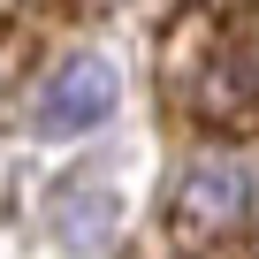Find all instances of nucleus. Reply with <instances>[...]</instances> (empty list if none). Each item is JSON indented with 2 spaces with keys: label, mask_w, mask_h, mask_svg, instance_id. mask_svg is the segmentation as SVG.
I'll use <instances>...</instances> for the list:
<instances>
[{
  "label": "nucleus",
  "mask_w": 259,
  "mask_h": 259,
  "mask_svg": "<svg viewBox=\"0 0 259 259\" xmlns=\"http://www.w3.org/2000/svg\"><path fill=\"white\" fill-rule=\"evenodd\" d=\"M168 92L213 138H259V46L221 31L213 16H183L168 38Z\"/></svg>",
  "instance_id": "f257e3e1"
},
{
  "label": "nucleus",
  "mask_w": 259,
  "mask_h": 259,
  "mask_svg": "<svg viewBox=\"0 0 259 259\" xmlns=\"http://www.w3.org/2000/svg\"><path fill=\"white\" fill-rule=\"evenodd\" d=\"M251 168L236 153H191L168 183V251L176 259H236L251 236Z\"/></svg>",
  "instance_id": "f03ea898"
},
{
  "label": "nucleus",
  "mask_w": 259,
  "mask_h": 259,
  "mask_svg": "<svg viewBox=\"0 0 259 259\" xmlns=\"http://www.w3.org/2000/svg\"><path fill=\"white\" fill-rule=\"evenodd\" d=\"M114 99H122V76L99 54H76V61H61L46 76V92L31 107V130L38 138H84V130H99L114 114Z\"/></svg>",
  "instance_id": "7ed1b4c3"
},
{
  "label": "nucleus",
  "mask_w": 259,
  "mask_h": 259,
  "mask_svg": "<svg viewBox=\"0 0 259 259\" xmlns=\"http://www.w3.org/2000/svg\"><path fill=\"white\" fill-rule=\"evenodd\" d=\"M107 229H114V198H107L99 183H92V191H84V183H69V191L54 198V236H61L69 251H99V244H107Z\"/></svg>",
  "instance_id": "20e7f679"
}]
</instances>
